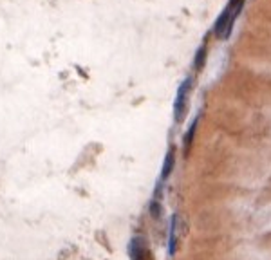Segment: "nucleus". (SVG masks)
I'll return each mask as SVG.
<instances>
[{
  "mask_svg": "<svg viewBox=\"0 0 271 260\" xmlns=\"http://www.w3.org/2000/svg\"><path fill=\"white\" fill-rule=\"evenodd\" d=\"M242 7H244V0H230L228 2V6L224 7V11L219 15V18L213 24V33L217 38H221V40L230 38L231 31H233V24L241 15Z\"/></svg>",
  "mask_w": 271,
  "mask_h": 260,
  "instance_id": "1",
  "label": "nucleus"
},
{
  "mask_svg": "<svg viewBox=\"0 0 271 260\" xmlns=\"http://www.w3.org/2000/svg\"><path fill=\"white\" fill-rule=\"evenodd\" d=\"M147 240L143 237H132L129 242L130 260H147Z\"/></svg>",
  "mask_w": 271,
  "mask_h": 260,
  "instance_id": "3",
  "label": "nucleus"
},
{
  "mask_svg": "<svg viewBox=\"0 0 271 260\" xmlns=\"http://www.w3.org/2000/svg\"><path fill=\"white\" fill-rule=\"evenodd\" d=\"M192 85H194V80L192 78H186L183 80V83L179 85L176 94V101H174V119L177 123H181L186 116V110H188V96L190 90H192Z\"/></svg>",
  "mask_w": 271,
  "mask_h": 260,
  "instance_id": "2",
  "label": "nucleus"
},
{
  "mask_svg": "<svg viewBox=\"0 0 271 260\" xmlns=\"http://www.w3.org/2000/svg\"><path fill=\"white\" fill-rule=\"evenodd\" d=\"M150 215L154 219H161V213H163V208H161V202L159 201H152L150 202Z\"/></svg>",
  "mask_w": 271,
  "mask_h": 260,
  "instance_id": "8",
  "label": "nucleus"
},
{
  "mask_svg": "<svg viewBox=\"0 0 271 260\" xmlns=\"http://www.w3.org/2000/svg\"><path fill=\"white\" fill-rule=\"evenodd\" d=\"M204 60H206V47H201L195 54V62H194V67L195 71H201L203 65H204Z\"/></svg>",
  "mask_w": 271,
  "mask_h": 260,
  "instance_id": "7",
  "label": "nucleus"
},
{
  "mask_svg": "<svg viewBox=\"0 0 271 260\" xmlns=\"http://www.w3.org/2000/svg\"><path fill=\"white\" fill-rule=\"evenodd\" d=\"M197 123H199V118H195L194 121H192V125H190L188 132H186V136H184V150H186V152L190 150L192 139H194V136H195V129H197Z\"/></svg>",
  "mask_w": 271,
  "mask_h": 260,
  "instance_id": "6",
  "label": "nucleus"
},
{
  "mask_svg": "<svg viewBox=\"0 0 271 260\" xmlns=\"http://www.w3.org/2000/svg\"><path fill=\"white\" fill-rule=\"evenodd\" d=\"M177 215H174L170 220V235H168V253L174 255L177 248Z\"/></svg>",
  "mask_w": 271,
  "mask_h": 260,
  "instance_id": "5",
  "label": "nucleus"
},
{
  "mask_svg": "<svg viewBox=\"0 0 271 260\" xmlns=\"http://www.w3.org/2000/svg\"><path fill=\"white\" fill-rule=\"evenodd\" d=\"M174 166H176V150L172 147L165 155V163H163V168H161V181H165V179L170 177Z\"/></svg>",
  "mask_w": 271,
  "mask_h": 260,
  "instance_id": "4",
  "label": "nucleus"
}]
</instances>
